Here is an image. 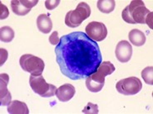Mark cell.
Returning <instances> with one entry per match:
<instances>
[{"mask_svg":"<svg viewBox=\"0 0 153 114\" xmlns=\"http://www.w3.org/2000/svg\"><path fill=\"white\" fill-rule=\"evenodd\" d=\"M55 54L62 74L73 80L88 78L102 62L97 42L82 31L62 36L55 48Z\"/></svg>","mask_w":153,"mask_h":114,"instance_id":"6da1fadb","label":"cell"},{"mask_svg":"<svg viewBox=\"0 0 153 114\" xmlns=\"http://www.w3.org/2000/svg\"><path fill=\"white\" fill-rule=\"evenodd\" d=\"M115 66L110 61L102 62L95 72L88 76L86 79V87L92 93H98L104 86L105 77L110 75L114 72Z\"/></svg>","mask_w":153,"mask_h":114,"instance_id":"7a4b0ae2","label":"cell"},{"mask_svg":"<svg viewBox=\"0 0 153 114\" xmlns=\"http://www.w3.org/2000/svg\"><path fill=\"white\" fill-rule=\"evenodd\" d=\"M150 12V10L145 7L143 1L133 0L124 8L122 18L126 23L130 24H145L146 18Z\"/></svg>","mask_w":153,"mask_h":114,"instance_id":"3957f363","label":"cell"},{"mask_svg":"<svg viewBox=\"0 0 153 114\" xmlns=\"http://www.w3.org/2000/svg\"><path fill=\"white\" fill-rule=\"evenodd\" d=\"M91 15V8L88 4L82 2L76 6L75 10L69 11L65 17V24L69 27L75 28Z\"/></svg>","mask_w":153,"mask_h":114,"instance_id":"277c9868","label":"cell"},{"mask_svg":"<svg viewBox=\"0 0 153 114\" xmlns=\"http://www.w3.org/2000/svg\"><path fill=\"white\" fill-rule=\"evenodd\" d=\"M19 64L25 72L30 73L31 75H42L44 70L45 64L41 58L31 54H24L20 57Z\"/></svg>","mask_w":153,"mask_h":114,"instance_id":"5b68a950","label":"cell"},{"mask_svg":"<svg viewBox=\"0 0 153 114\" xmlns=\"http://www.w3.org/2000/svg\"><path fill=\"white\" fill-rule=\"evenodd\" d=\"M29 84L35 94L40 95L42 98H50L56 94V86H54L53 84H48L42 75H31L29 78Z\"/></svg>","mask_w":153,"mask_h":114,"instance_id":"8992f818","label":"cell"},{"mask_svg":"<svg viewBox=\"0 0 153 114\" xmlns=\"http://www.w3.org/2000/svg\"><path fill=\"white\" fill-rule=\"evenodd\" d=\"M116 88L123 95H135L142 90V83L140 79L132 76L118 81L116 84Z\"/></svg>","mask_w":153,"mask_h":114,"instance_id":"52a82bcc","label":"cell"},{"mask_svg":"<svg viewBox=\"0 0 153 114\" xmlns=\"http://www.w3.org/2000/svg\"><path fill=\"white\" fill-rule=\"evenodd\" d=\"M88 37L95 42H102L107 36V29L102 23L91 22L85 28Z\"/></svg>","mask_w":153,"mask_h":114,"instance_id":"ba28073f","label":"cell"},{"mask_svg":"<svg viewBox=\"0 0 153 114\" xmlns=\"http://www.w3.org/2000/svg\"><path fill=\"white\" fill-rule=\"evenodd\" d=\"M38 3V0H13L11 2L12 11L16 15H27Z\"/></svg>","mask_w":153,"mask_h":114,"instance_id":"9c48e42d","label":"cell"},{"mask_svg":"<svg viewBox=\"0 0 153 114\" xmlns=\"http://www.w3.org/2000/svg\"><path fill=\"white\" fill-rule=\"evenodd\" d=\"M115 55L117 59L122 63H126L130 61L132 56V47L127 41H121L117 45L115 50Z\"/></svg>","mask_w":153,"mask_h":114,"instance_id":"30bf717a","label":"cell"},{"mask_svg":"<svg viewBox=\"0 0 153 114\" xmlns=\"http://www.w3.org/2000/svg\"><path fill=\"white\" fill-rule=\"evenodd\" d=\"M8 81L9 76L8 74L0 75V103L2 106H8L11 103L12 95L7 88Z\"/></svg>","mask_w":153,"mask_h":114,"instance_id":"8fae6325","label":"cell"},{"mask_svg":"<svg viewBox=\"0 0 153 114\" xmlns=\"http://www.w3.org/2000/svg\"><path fill=\"white\" fill-rule=\"evenodd\" d=\"M76 89L73 85L70 84H65L57 88L56 96L59 101L61 102H68L73 99L75 95Z\"/></svg>","mask_w":153,"mask_h":114,"instance_id":"7c38bea8","label":"cell"},{"mask_svg":"<svg viewBox=\"0 0 153 114\" xmlns=\"http://www.w3.org/2000/svg\"><path fill=\"white\" fill-rule=\"evenodd\" d=\"M38 29L43 34H48L52 31L53 22L47 14H40L37 18Z\"/></svg>","mask_w":153,"mask_h":114,"instance_id":"4fadbf2b","label":"cell"},{"mask_svg":"<svg viewBox=\"0 0 153 114\" xmlns=\"http://www.w3.org/2000/svg\"><path fill=\"white\" fill-rule=\"evenodd\" d=\"M8 113L10 114H28L27 104L19 100H13L8 105Z\"/></svg>","mask_w":153,"mask_h":114,"instance_id":"5bb4252c","label":"cell"},{"mask_svg":"<svg viewBox=\"0 0 153 114\" xmlns=\"http://www.w3.org/2000/svg\"><path fill=\"white\" fill-rule=\"evenodd\" d=\"M130 42L136 46H142L146 43V36L142 31L138 29H133L130 31L128 34Z\"/></svg>","mask_w":153,"mask_h":114,"instance_id":"9a60e30c","label":"cell"},{"mask_svg":"<svg viewBox=\"0 0 153 114\" xmlns=\"http://www.w3.org/2000/svg\"><path fill=\"white\" fill-rule=\"evenodd\" d=\"M116 2L114 0H99L97 2V8L101 12L110 13L115 9Z\"/></svg>","mask_w":153,"mask_h":114,"instance_id":"2e32d148","label":"cell"},{"mask_svg":"<svg viewBox=\"0 0 153 114\" xmlns=\"http://www.w3.org/2000/svg\"><path fill=\"white\" fill-rule=\"evenodd\" d=\"M14 38V31L8 26L1 27L0 29V40L1 42L8 43Z\"/></svg>","mask_w":153,"mask_h":114,"instance_id":"e0dca14e","label":"cell"},{"mask_svg":"<svg viewBox=\"0 0 153 114\" xmlns=\"http://www.w3.org/2000/svg\"><path fill=\"white\" fill-rule=\"evenodd\" d=\"M142 77L146 84L153 85V67L147 66L142 71Z\"/></svg>","mask_w":153,"mask_h":114,"instance_id":"ac0fdd59","label":"cell"},{"mask_svg":"<svg viewBox=\"0 0 153 114\" xmlns=\"http://www.w3.org/2000/svg\"><path fill=\"white\" fill-rule=\"evenodd\" d=\"M82 113L87 114H97L98 113V106L94 103H88L83 108Z\"/></svg>","mask_w":153,"mask_h":114,"instance_id":"d6986e66","label":"cell"},{"mask_svg":"<svg viewBox=\"0 0 153 114\" xmlns=\"http://www.w3.org/2000/svg\"><path fill=\"white\" fill-rule=\"evenodd\" d=\"M60 4V0H47L45 1V7L48 10H53Z\"/></svg>","mask_w":153,"mask_h":114,"instance_id":"ffe728a7","label":"cell"},{"mask_svg":"<svg viewBox=\"0 0 153 114\" xmlns=\"http://www.w3.org/2000/svg\"><path fill=\"white\" fill-rule=\"evenodd\" d=\"M48 40H49V42L52 45L57 46V44L59 43V42H60V38L58 37V32H57V31H53V32L51 34Z\"/></svg>","mask_w":153,"mask_h":114,"instance_id":"44dd1931","label":"cell"},{"mask_svg":"<svg viewBox=\"0 0 153 114\" xmlns=\"http://www.w3.org/2000/svg\"><path fill=\"white\" fill-rule=\"evenodd\" d=\"M9 15V12H8V8L2 4L0 3V18L2 19H6Z\"/></svg>","mask_w":153,"mask_h":114,"instance_id":"7402d4cb","label":"cell"},{"mask_svg":"<svg viewBox=\"0 0 153 114\" xmlns=\"http://www.w3.org/2000/svg\"><path fill=\"white\" fill-rule=\"evenodd\" d=\"M1 58H0V65H3L4 64V62L7 61L8 59V51L5 49L1 48Z\"/></svg>","mask_w":153,"mask_h":114,"instance_id":"603a6c76","label":"cell"},{"mask_svg":"<svg viewBox=\"0 0 153 114\" xmlns=\"http://www.w3.org/2000/svg\"><path fill=\"white\" fill-rule=\"evenodd\" d=\"M152 16H153V12H151L149 14H147L146 16V23L150 27L151 29H152Z\"/></svg>","mask_w":153,"mask_h":114,"instance_id":"cb8c5ba5","label":"cell"}]
</instances>
